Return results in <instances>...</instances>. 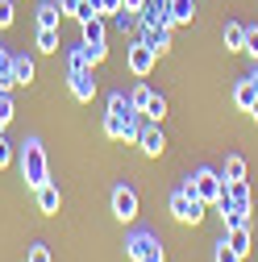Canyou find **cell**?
Returning <instances> with one entry per match:
<instances>
[{"mask_svg": "<svg viewBox=\"0 0 258 262\" xmlns=\"http://www.w3.org/2000/svg\"><path fill=\"white\" fill-rule=\"evenodd\" d=\"M9 121H13V96L0 88V129H9Z\"/></svg>", "mask_w": 258, "mask_h": 262, "instance_id": "obj_29", "label": "cell"}, {"mask_svg": "<svg viewBox=\"0 0 258 262\" xmlns=\"http://www.w3.org/2000/svg\"><path fill=\"white\" fill-rule=\"evenodd\" d=\"M21 179H25V187H29V191H38L42 183H50V162H46V150H42V142H34V138L21 146Z\"/></svg>", "mask_w": 258, "mask_h": 262, "instance_id": "obj_1", "label": "cell"}, {"mask_svg": "<svg viewBox=\"0 0 258 262\" xmlns=\"http://www.w3.org/2000/svg\"><path fill=\"white\" fill-rule=\"evenodd\" d=\"M225 195H229V204H238V208H250V183H246V179L225 183Z\"/></svg>", "mask_w": 258, "mask_h": 262, "instance_id": "obj_16", "label": "cell"}, {"mask_svg": "<svg viewBox=\"0 0 258 262\" xmlns=\"http://www.w3.org/2000/svg\"><path fill=\"white\" fill-rule=\"evenodd\" d=\"M150 96H154V88H150V83H138L134 92H129V100H134V108L142 113V108H146V100H150Z\"/></svg>", "mask_w": 258, "mask_h": 262, "instance_id": "obj_28", "label": "cell"}, {"mask_svg": "<svg viewBox=\"0 0 258 262\" xmlns=\"http://www.w3.org/2000/svg\"><path fill=\"white\" fill-rule=\"evenodd\" d=\"M142 5H146V0H121V9H134V13H138Z\"/></svg>", "mask_w": 258, "mask_h": 262, "instance_id": "obj_36", "label": "cell"}, {"mask_svg": "<svg viewBox=\"0 0 258 262\" xmlns=\"http://www.w3.org/2000/svg\"><path fill=\"white\" fill-rule=\"evenodd\" d=\"M187 191H196L204 204H217L221 200V191H225V179H221V171H212V167H200L196 175H187V183H183Z\"/></svg>", "mask_w": 258, "mask_h": 262, "instance_id": "obj_2", "label": "cell"}, {"mask_svg": "<svg viewBox=\"0 0 258 262\" xmlns=\"http://www.w3.org/2000/svg\"><path fill=\"white\" fill-rule=\"evenodd\" d=\"M34 17H38V25L58 29V17H62V13H58V5H38V13H34Z\"/></svg>", "mask_w": 258, "mask_h": 262, "instance_id": "obj_26", "label": "cell"}, {"mask_svg": "<svg viewBox=\"0 0 258 262\" xmlns=\"http://www.w3.org/2000/svg\"><path fill=\"white\" fill-rule=\"evenodd\" d=\"M109 113H121V117H129V113H138V108H134V100H129L125 92H113V96H109Z\"/></svg>", "mask_w": 258, "mask_h": 262, "instance_id": "obj_25", "label": "cell"}, {"mask_svg": "<svg viewBox=\"0 0 258 262\" xmlns=\"http://www.w3.org/2000/svg\"><path fill=\"white\" fill-rule=\"evenodd\" d=\"M138 146H142V154H150V158H158V154H163L167 150V138H163V129H158L154 121L142 129V138H138Z\"/></svg>", "mask_w": 258, "mask_h": 262, "instance_id": "obj_10", "label": "cell"}, {"mask_svg": "<svg viewBox=\"0 0 258 262\" xmlns=\"http://www.w3.org/2000/svg\"><path fill=\"white\" fill-rule=\"evenodd\" d=\"M250 117H254V121H258V100H254V108H250Z\"/></svg>", "mask_w": 258, "mask_h": 262, "instance_id": "obj_37", "label": "cell"}, {"mask_svg": "<svg viewBox=\"0 0 258 262\" xmlns=\"http://www.w3.org/2000/svg\"><path fill=\"white\" fill-rule=\"evenodd\" d=\"M221 179H225V183L246 179V158H242V154H229V158H225V171H221Z\"/></svg>", "mask_w": 258, "mask_h": 262, "instance_id": "obj_21", "label": "cell"}, {"mask_svg": "<svg viewBox=\"0 0 258 262\" xmlns=\"http://www.w3.org/2000/svg\"><path fill=\"white\" fill-rule=\"evenodd\" d=\"M9 162H13V146L5 142V134H0V171H5V167H9Z\"/></svg>", "mask_w": 258, "mask_h": 262, "instance_id": "obj_31", "label": "cell"}, {"mask_svg": "<svg viewBox=\"0 0 258 262\" xmlns=\"http://www.w3.org/2000/svg\"><path fill=\"white\" fill-rule=\"evenodd\" d=\"M13 79H17V83H34V58L13 54Z\"/></svg>", "mask_w": 258, "mask_h": 262, "instance_id": "obj_20", "label": "cell"}, {"mask_svg": "<svg viewBox=\"0 0 258 262\" xmlns=\"http://www.w3.org/2000/svg\"><path fill=\"white\" fill-rule=\"evenodd\" d=\"M113 216L125 221V225L138 221V191H134V187H117V191H113Z\"/></svg>", "mask_w": 258, "mask_h": 262, "instance_id": "obj_7", "label": "cell"}, {"mask_svg": "<svg viewBox=\"0 0 258 262\" xmlns=\"http://www.w3.org/2000/svg\"><path fill=\"white\" fill-rule=\"evenodd\" d=\"M171 9V25H191V17H196V0H167Z\"/></svg>", "mask_w": 258, "mask_h": 262, "instance_id": "obj_13", "label": "cell"}, {"mask_svg": "<svg viewBox=\"0 0 258 262\" xmlns=\"http://www.w3.org/2000/svg\"><path fill=\"white\" fill-rule=\"evenodd\" d=\"M67 88H71V96H75L79 104H92V96H96L92 71H71V75H67Z\"/></svg>", "mask_w": 258, "mask_h": 262, "instance_id": "obj_9", "label": "cell"}, {"mask_svg": "<svg viewBox=\"0 0 258 262\" xmlns=\"http://www.w3.org/2000/svg\"><path fill=\"white\" fill-rule=\"evenodd\" d=\"M125 254L134 262H167V254H163V246H158L154 233H134L125 242Z\"/></svg>", "mask_w": 258, "mask_h": 262, "instance_id": "obj_5", "label": "cell"}, {"mask_svg": "<svg viewBox=\"0 0 258 262\" xmlns=\"http://www.w3.org/2000/svg\"><path fill=\"white\" fill-rule=\"evenodd\" d=\"M96 9H100V17H113L121 9V0H96Z\"/></svg>", "mask_w": 258, "mask_h": 262, "instance_id": "obj_34", "label": "cell"}, {"mask_svg": "<svg viewBox=\"0 0 258 262\" xmlns=\"http://www.w3.org/2000/svg\"><path fill=\"white\" fill-rule=\"evenodd\" d=\"M0 88H5V92L17 88V79H13V50L5 42H0Z\"/></svg>", "mask_w": 258, "mask_h": 262, "instance_id": "obj_14", "label": "cell"}, {"mask_svg": "<svg viewBox=\"0 0 258 262\" xmlns=\"http://www.w3.org/2000/svg\"><path fill=\"white\" fill-rule=\"evenodd\" d=\"M25 262H54V258H50V250H46V246H34Z\"/></svg>", "mask_w": 258, "mask_h": 262, "instance_id": "obj_32", "label": "cell"}, {"mask_svg": "<svg viewBox=\"0 0 258 262\" xmlns=\"http://www.w3.org/2000/svg\"><path fill=\"white\" fill-rule=\"evenodd\" d=\"M225 242H229L242 258L250 254V225H238V229H225Z\"/></svg>", "mask_w": 258, "mask_h": 262, "instance_id": "obj_15", "label": "cell"}, {"mask_svg": "<svg viewBox=\"0 0 258 262\" xmlns=\"http://www.w3.org/2000/svg\"><path fill=\"white\" fill-rule=\"evenodd\" d=\"M125 62H129V71H134L138 79H146V75L154 71V62H158V54H154V50H150V46H146V42L138 38L134 46H129V58H125Z\"/></svg>", "mask_w": 258, "mask_h": 262, "instance_id": "obj_6", "label": "cell"}, {"mask_svg": "<svg viewBox=\"0 0 258 262\" xmlns=\"http://www.w3.org/2000/svg\"><path fill=\"white\" fill-rule=\"evenodd\" d=\"M142 42H146L154 54L171 50V25H150V29H142Z\"/></svg>", "mask_w": 258, "mask_h": 262, "instance_id": "obj_12", "label": "cell"}, {"mask_svg": "<svg viewBox=\"0 0 258 262\" xmlns=\"http://www.w3.org/2000/svg\"><path fill=\"white\" fill-rule=\"evenodd\" d=\"M79 5H83V0H58V13H67V17H79Z\"/></svg>", "mask_w": 258, "mask_h": 262, "instance_id": "obj_33", "label": "cell"}, {"mask_svg": "<svg viewBox=\"0 0 258 262\" xmlns=\"http://www.w3.org/2000/svg\"><path fill=\"white\" fill-rule=\"evenodd\" d=\"M113 25L121 29V34H134V29H138V13L134 9H117L113 13Z\"/></svg>", "mask_w": 258, "mask_h": 262, "instance_id": "obj_23", "label": "cell"}, {"mask_svg": "<svg viewBox=\"0 0 258 262\" xmlns=\"http://www.w3.org/2000/svg\"><path fill=\"white\" fill-rule=\"evenodd\" d=\"M212 258H217V262H246V258H242V254H238V250H233L229 242H225V237L217 242V250H212Z\"/></svg>", "mask_w": 258, "mask_h": 262, "instance_id": "obj_27", "label": "cell"}, {"mask_svg": "<svg viewBox=\"0 0 258 262\" xmlns=\"http://www.w3.org/2000/svg\"><path fill=\"white\" fill-rule=\"evenodd\" d=\"M225 50H246V25H238V21L225 25Z\"/></svg>", "mask_w": 258, "mask_h": 262, "instance_id": "obj_19", "label": "cell"}, {"mask_svg": "<svg viewBox=\"0 0 258 262\" xmlns=\"http://www.w3.org/2000/svg\"><path fill=\"white\" fill-rule=\"evenodd\" d=\"M92 67H96V62L88 58V50H83V42L67 50V75H71V71H92Z\"/></svg>", "mask_w": 258, "mask_h": 262, "instance_id": "obj_17", "label": "cell"}, {"mask_svg": "<svg viewBox=\"0 0 258 262\" xmlns=\"http://www.w3.org/2000/svg\"><path fill=\"white\" fill-rule=\"evenodd\" d=\"M38 50H42V54H54V50H58V29L38 25Z\"/></svg>", "mask_w": 258, "mask_h": 262, "instance_id": "obj_24", "label": "cell"}, {"mask_svg": "<svg viewBox=\"0 0 258 262\" xmlns=\"http://www.w3.org/2000/svg\"><path fill=\"white\" fill-rule=\"evenodd\" d=\"M17 21V9H13V0H0V29H9Z\"/></svg>", "mask_w": 258, "mask_h": 262, "instance_id": "obj_30", "label": "cell"}, {"mask_svg": "<svg viewBox=\"0 0 258 262\" xmlns=\"http://www.w3.org/2000/svg\"><path fill=\"white\" fill-rule=\"evenodd\" d=\"M171 216H175L179 225H200V216H204V200H200L196 191L179 187V191L171 195Z\"/></svg>", "mask_w": 258, "mask_h": 262, "instance_id": "obj_3", "label": "cell"}, {"mask_svg": "<svg viewBox=\"0 0 258 262\" xmlns=\"http://www.w3.org/2000/svg\"><path fill=\"white\" fill-rule=\"evenodd\" d=\"M254 100H258V71H254V75H242V79L233 83V104H238L242 113H250Z\"/></svg>", "mask_w": 258, "mask_h": 262, "instance_id": "obj_8", "label": "cell"}, {"mask_svg": "<svg viewBox=\"0 0 258 262\" xmlns=\"http://www.w3.org/2000/svg\"><path fill=\"white\" fill-rule=\"evenodd\" d=\"M34 200H38V212L54 216V212H58V204H62V195H58V183H42V187L34 191Z\"/></svg>", "mask_w": 258, "mask_h": 262, "instance_id": "obj_11", "label": "cell"}, {"mask_svg": "<svg viewBox=\"0 0 258 262\" xmlns=\"http://www.w3.org/2000/svg\"><path fill=\"white\" fill-rule=\"evenodd\" d=\"M142 117L146 121H154V125H163V117H167V96H150V100H146V108H142Z\"/></svg>", "mask_w": 258, "mask_h": 262, "instance_id": "obj_18", "label": "cell"}, {"mask_svg": "<svg viewBox=\"0 0 258 262\" xmlns=\"http://www.w3.org/2000/svg\"><path fill=\"white\" fill-rule=\"evenodd\" d=\"M221 221H225V229L250 225V208H238V204H229V208H221Z\"/></svg>", "mask_w": 258, "mask_h": 262, "instance_id": "obj_22", "label": "cell"}, {"mask_svg": "<svg viewBox=\"0 0 258 262\" xmlns=\"http://www.w3.org/2000/svg\"><path fill=\"white\" fill-rule=\"evenodd\" d=\"M246 54L258 58V29H246Z\"/></svg>", "mask_w": 258, "mask_h": 262, "instance_id": "obj_35", "label": "cell"}, {"mask_svg": "<svg viewBox=\"0 0 258 262\" xmlns=\"http://www.w3.org/2000/svg\"><path fill=\"white\" fill-rule=\"evenodd\" d=\"M79 25H83V50H88V58L100 62V58L109 54V46H104V38H109L104 17H88V21H79Z\"/></svg>", "mask_w": 258, "mask_h": 262, "instance_id": "obj_4", "label": "cell"}]
</instances>
